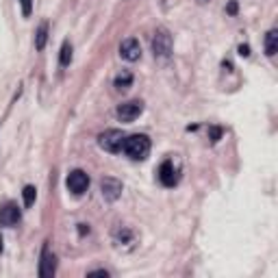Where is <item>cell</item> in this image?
Wrapping results in <instances>:
<instances>
[{"instance_id": "obj_1", "label": "cell", "mask_w": 278, "mask_h": 278, "mask_svg": "<svg viewBox=\"0 0 278 278\" xmlns=\"http://www.w3.org/2000/svg\"><path fill=\"white\" fill-rule=\"evenodd\" d=\"M124 155L131 156L133 161H143L150 152V139L146 135H131L124 137V146H122Z\"/></svg>"}, {"instance_id": "obj_2", "label": "cell", "mask_w": 278, "mask_h": 278, "mask_svg": "<svg viewBox=\"0 0 278 278\" xmlns=\"http://www.w3.org/2000/svg\"><path fill=\"white\" fill-rule=\"evenodd\" d=\"M152 52H155V57L161 59H168L172 54V35L165 29H156L155 37H152Z\"/></svg>"}, {"instance_id": "obj_3", "label": "cell", "mask_w": 278, "mask_h": 278, "mask_svg": "<svg viewBox=\"0 0 278 278\" xmlns=\"http://www.w3.org/2000/svg\"><path fill=\"white\" fill-rule=\"evenodd\" d=\"M100 148L106 152H120L124 146V133L118 131V128H111V131H104L103 135L98 137Z\"/></svg>"}, {"instance_id": "obj_4", "label": "cell", "mask_w": 278, "mask_h": 278, "mask_svg": "<svg viewBox=\"0 0 278 278\" xmlns=\"http://www.w3.org/2000/svg\"><path fill=\"white\" fill-rule=\"evenodd\" d=\"M141 111H143L141 100H128V103H122L118 106L115 115H118L120 122H133V120H137L141 115Z\"/></svg>"}, {"instance_id": "obj_5", "label": "cell", "mask_w": 278, "mask_h": 278, "mask_svg": "<svg viewBox=\"0 0 278 278\" xmlns=\"http://www.w3.org/2000/svg\"><path fill=\"white\" fill-rule=\"evenodd\" d=\"M66 185L74 196H81V193H85L87 187H89V176L83 172V170H74V172L68 174Z\"/></svg>"}, {"instance_id": "obj_6", "label": "cell", "mask_w": 278, "mask_h": 278, "mask_svg": "<svg viewBox=\"0 0 278 278\" xmlns=\"http://www.w3.org/2000/svg\"><path fill=\"white\" fill-rule=\"evenodd\" d=\"M120 57L126 59V61H137L141 57V46H139L135 37H128V39H124L120 44Z\"/></svg>"}, {"instance_id": "obj_7", "label": "cell", "mask_w": 278, "mask_h": 278, "mask_svg": "<svg viewBox=\"0 0 278 278\" xmlns=\"http://www.w3.org/2000/svg\"><path fill=\"white\" fill-rule=\"evenodd\" d=\"M100 189H103V196L109 202L118 200V198L122 196V183H120L118 178H111V176H106V178L100 180Z\"/></svg>"}, {"instance_id": "obj_8", "label": "cell", "mask_w": 278, "mask_h": 278, "mask_svg": "<svg viewBox=\"0 0 278 278\" xmlns=\"http://www.w3.org/2000/svg\"><path fill=\"white\" fill-rule=\"evenodd\" d=\"M22 213L17 205H13V202H9V205H4L0 208V226H7V228H11V226H16L17 222H20Z\"/></svg>"}, {"instance_id": "obj_9", "label": "cell", "mask_w": 278, "mask_h": 278, "mask_svg": "<svg viewBox=\"0 0 278 278\" xmlns=\"http://www.w3.org/2000/svg\"><path fill=\"white\" fill-rule=\"evenodd\" d=\"M159 180L165 185V187H174L176 183H178V174H176V168L172 161H165V163H161L159 168Z\"/></svg>"}, {"instance_id": "obj_10", "label": "cell", "mask_w": 278, "mask_h": 278, "mask_svg": "<svg viewBox=\"0 0 278 278\" xmlns=\"http://www.w3.org/2000/svg\"><path fill=\"white\" fill-rule=\"evenodd\" d=\"M54 270H57V257L54 254H50L48 245L44 248V252H41V267H39V276L48 278L54 274Z\"/></svg>"}, {"instance_id": "obj_11", "label": "cell", "mask_w": 278, "mask_h": 278, "mask_svg": "<svg viewBox=\"0 0 278 278\" xmlns=\"http://www.w3.org/2000/svg\"><path fill=\"white\" fill-rule=\"evenodd\" d=\"M46 39H48V22H41L39 29H37V33H35V48L44 50L46 48Z\"/></svg>"}, {"instance_id": "obj_12", "label": "cell", "mask_w": 278, "mask_h": 278, "mask_svg": "<svg viewBox=\"0 0 278 278\" xmlns=\"http://www.w3.org/2000/svg\"><path fill=\"white\" fill-rule=\"evenodd\" d=\"M131 85H133V74L128 72V70H122V72L115 76V87L122 91V89H128Z\"/></svg>"}, {"instance_id": "obj_13", "label": "cell", "mask_w": 278, "mask_h": 278, "mask_svg": "<svg viewBox=\"0 0 278 278\" xmlns=\"http://www.w3.org/2000/svg\"><path fill=\"white\" fill-rule=\"evenodd\" d=\"M276 29H272V31H267V35H265V54L267 57H274L276 54Z\"/></svg>"}, {"instance_id": "obj_14", "label": "cell", "mask_w": 278, "mask_h": 278, "mask_svg": "<svg viewBox=\"0 0 278 278\" xmlns=\"http://www.w3.org/2000/svg\"><path fill=\"white\" fill-rule=\"evenodd\" d=\"M59 61H61L63 68L70 66V61H72V44H70V41H63V46H61V57H59Z\"/></svg>"}, {"instance_id": "obj_15", "label": "cell", "mask_w": 278, "mask_h": 278, "mask_svg": "<svg viewBox=\"0 0 278 278\" xmlns=\"http://www.w3.org/2000/svg\"><path fill=\"white\" fill-rule=\"evenodd\" d=\"M22 198H24V207H33V202L37 198V189L33 185H26L24 191H22Z\"/></svg>"}, {"instance_id": "obj_16", "label": "cell", "mask_w": 278, "mask_h": 278, "mask_svg": "<svg viewBox=\"0 0 278 278\" xmlns=\"http://www.w3.org/2000/svg\"><path fill=\"white\" fill-rule=\"evenodd\" d=\"M222 133H224V131H222L220 126H211V128H208V139H211L213 143L220 141V139H222Z\"/></svg>"}, {"instance_id": "obj_17", "label": "cell", "mask_w": 278, "mask_h": 278, "mask_svg": "<svg viewBox=\"0 0 278 278\" xmlns=\"http://www.w3.org/2000/svg\"><path fill=\"white\" fill-rule=\"evenodd\" d=\"M20 7H22V16L29 17L31 11H33V0H20Z\"/></svg>"}, {"instance_id": "obj_18", "label": "cell", "mask_w": 278, "mask_h": 278, "mask_svg": "<svg viewBox=\"0 0 278 278\" xmlns=\"http://www.w3.org/2000/svg\"><path fill=\"white\" fill-rule=\"evenodd\" d=\"M226 11H228L230 16H235V13H237V2H235V0H230L228 7H226Z\"/></svg>"}, {"instance_id": "obj_19", "label": "cell", "mask_w": 278, "mask_h": 278, "mask_svg": "<svg viewBox=\"0 0 278 278\" xmlns=\"http://www.w3.org/2000/svg\"><path fill=\"white\" fill-rule=\"evenodd\" d=\"M239 54H242V57H250V46H245V44L239 46Z\"/></svg>"}, {"instance_id": "obj_20", "label": "cell", "mask_w": 278, "mask_h": 278, "mask_svg": "<svg viewBox=\"0 0 278 278\" xmlns=\"http://www.w3.org/2000/svg\"><path fill=\"white\" fill-rule=\"evenodd\" d=\"M89 276H109V272H106V270H96V272H89Z\"/></svg>"}, {"instance_id": "obj_21", "label": "cell", "mask_w": 278, "mask_h": 278, "mask_svg": "<svg viewBox=\"0 0 278 278\" xmlns=\"http://www.w3.org/2000/svg\"><path fill=\"white\" fill-rule=\"evenodd\" d=\"M0 252H2V239H0Z\"/></svg>"}, {"instance_id": "obj_22", "label": "cell", "mask_w": 278, "mask_h": 278, "mask_svg": "<svg viewBox=\"0 0 278 278\" xmlns=\"http://www.w3.org/2000/svg\"><path fill=\"white\" fill-rule=\"evenodd\" d=\"M198 2H208V0H198Z\"/></svg>"}]
</instances>
